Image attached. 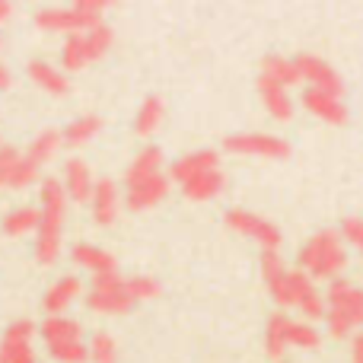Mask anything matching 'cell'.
Listing matches in <instances>:
<instances>
[{"instance_id": "1", "label": "cell", "mask_w": 363, "mask_h": 363, "mask_svg": "<svg viewBox=\"0 0 363 363\" xmlns=\"http://www.w3.org/2000/svg\"><path fill=\"white\" fill-rule=\"evenodd\" d=\"M42 220L35 230V258L42 264H55L61 258V236H64V213H67V191L61 179H42Z\"/></svg>"}, {"instance_id": "2", "label": "cell", "mask_w": 363, "mask_h": 363, "mask_svg": "<svg viewBox=\"0 0 363 363\" xmlns=\"http://www.w3.org/2000/svg\"><path fill=\"white\" fill-rule=\"evenodd\" d=\"M347 268V249L338 230H319L300 249V271L319 281H335Z\"/></svg>"}, {"instance_id": "3", "label": "cell", "mask_w": 363, "mask_h": 363, "mask_svg": "<svg viewBox=\"0 0 363 363\" xmlns=\"http://www.w3.org/2000/svg\"><path fill=\"white\" fill-rule=\"evenodd\" d=\"M325 319L332 338H347L357 325H363V290L347 277L328 281L325 294Z\"/></svg>"}, {"instance_id": "4", "label": "cell", "mask_w": 363, "mask_h": 363, "mask_svg": "<svg viewBox=\"0 0 363 363\" xmlns=\"http://www.w3.org/2000/svg\"><path fill=\"white\" fill-rule=\"evenodd\" d=\"M108 4L102 0H77L70 6H48V10L35 13V26L45 32H67V35H77V32H89L96 26H102V16H106Z\"/></svg>"}, {"instance_id": "5", "label": "cell", "mask_w": 363, "mask_h": 363, "mask_svg": "<svg viewBox=\"0 0 363 363\" xmlns=\"http://www.w3.org/2000/svg\"><path fill=\"white\" fill-rule=\"evenodd\" d=\"M112 29H108L106 23L96 26V29L89 32H77V35H67V42H64L61 48V64L64 70H83L89 67L93 61H99V57H106V51L112 48Z\"/></svg>"}, {"instance_id": "6", "label": "cell", "mask_w": 363, "mask_h": 363, "mask_svg": "<svg viewBox=\"0 0 363 363\" xmlns=\"http://www.w3.org/2000/svg\"><path fill=\"white\" fill-rule=\"evenodd\" d=\"M223 223L230 226L233 233H242V236H249V239H255L258 245H262L264 252H277L281 249V230H277L271 220H264V217H258V213H252V211H242V207H233V211H226V217H223Z\"/></svg>"}, {"instance_id": "7", "label": "cell", "mask_w": 363, "mask_h": 363, "mask_svg": "<svg viewBox=\"0 0 363 363\" xmlns=\"http://www.w3.org/2000/svg\"><path fill=\"white\" fill-rule=\"evenodd\" d=\"M223 147L230 153H239V157H268V160H287L290 157L287 140L274 138V134H258V131L230 134V138H223Z\"/></svg>"}, {"instance_id": "8", "label": "cell", "mask_w": 363, "mask_h": 363, "mask_svg": "<svg viewBox=\"0 0 363 363\" xmlns=\"http://www.w3.org/2000/svg\"><path fill=\"white\" fill-rule=\"evenodd\" d=\"M296 70H300V80L309 83V89H319V93H328V96H345V80L341 74L332 67L328 61L315 55H296Z\"/></svg>"}, {"instance_id": "9", "label": "cell", "mask_w": 363, "mask_h": 363, "mask_svg": "<svg viewBox=\"0 0 363 363\" xmlns=\"http://www.w3.org/2000/svg\"><path fill=\"white\" fill-rule=\"evenodd\" d=\"M35 332L38 325H32L29 319L10 322L0 338V363H35V351H32Z\"/></svg>"}, {"instance_id": "10", "label": "cell", "mask_w": 363, "mask_h": 363, "mask_svg": "<svg viewBox=\"0 0 363 363\" xmlns=\"http://www.w3.org/2000/svg\"><path fill=\"white\" fill-rule=\"evenodd\" d=\"M262 274H264V284H268L271 296L281 309H290L294 306V294H290V268L284 264L281 252H264L262 255Z\"/></svg>"}, {"instance_id": "11", "label": "cell", "mask_w": 363, "mask_h": 363, "mask_svg": "<svg viewBox=\"0 0 363 363\" xmlns=\"http://www.w3.org/2000/svg\"><path fill=\"white\" fill-rule=\"evenodd\" d=\"M290 294H294V306L300 309L309 322L325 315V300H322V294L315 290V281L306 271H290Z\"/></svg>"}, {"instance_id": "12", "label": "cell", "mask_w": 363, "mask_h": 363, "mask_svg": "<svg viewBox=\"0 0 363 363\" xmlns=\"http://www.w3.org/2000/svg\"><path fill=\"white\" fill-rule=\"evenodd\" d=\"M169 176H153V179H144L138 182V185H131L125 191V201L121 204L128 207V211H150V207H157L160 201H166V194H169Z\"/></svg>"}, {"instance_id": "13", "label": "cell", "mask_w": 363, "mask_h": 363, "mask_svg": "<svg viewBox=\"0 0 363 363\" xmlns=\"http://www.w3.org/2000/svg\"><path fill=\"white\" fill-rule=\"evenodd\" d=\"M61 185H64V191H67V201H77V204H89V201H93L96 179L80 157H70L67 163H64Z\"/></svg>"}, {"instance_id": "14", "label": "cell", "mask_w": 363, "mask_h": 363, "mask_svg": "<svg viewBox=\"0 0 363 363\" xmlns=\"http://www.w3.org/2000/svg\"><path fill=\"white\" fill-rule=\"evenodd\" d=\"M303 108H306L309 115H315V118H322L325 125H347V106L338 99V96H328V93H319V89H306L303 93Z\"/></svg>"}, {"instance_id": "15", "label": "cell", "mask_w": 363, "mask_h": 363, "mask_svg": "<svg viewBox=\"0 0 363 363\" xmlns=\"http://www.w3.org/2000/svg\"><path fill=\"white\" fill-rule=\"evenodd\" d=\"M93 220L99 226H112L118 220V211H121V194H118V185L112 179H96V188H93Z\"/></svg>"}, {"instance_id": "16", "label": "cell", "mask_w": 363, "mask_h": 363, "mask_svg": "<svg viewBox=\"0 0 363 363\" xmlns=\"http://www.w3.org/2000/svg\"><path fill=\"white\" fill-rule=\"evenodd\" d=\"M207 169H220L217 150H194V153H185V157L172 160V166H169V182H179V185H185V182H191L194 176H201V172H207Z\"/></svg>"}, {"instance_id": "17", "label": "cell", "mask_w": 363, "mask_h": 363, "mask_svg": "<svg viewBox=\"0 0 363 363\" xmlns=\"http://www.w3.org/2000/svg\"><path fill=\"white\" fill-rule=\"evenodd\" d=\"M80 294H83V284H80V277H74V274H64V277H57V281L51 284L48 290H45L42 309H45V313H48V315H61L64 309H67L70 303H74Z\"/></svg>"}, {"instance_id": "18", "label": "cell", "mask_w": 363, "mask_h": 363, "mask_svg": "<svg viewBox=\"0 0 363 363\" xmlns=\"http://www.w3.org/2000/svg\"><path fill=\"white\" fill-rule=\"evenodd\" d=\"M255 89H258V96L264 99V108L271 112V118H277V121H290V118H294V99L287 96V89H284V86H277L274 80H268L264 74H258Z\"/></svg>"}, {"instance_id": "19", "label": "cell", "mask_w": 363, "mask_h": 363, "mask_svg": "<svg viewBox=\"0 0 363 363\" xmlns=\"http://www.w3.org/2000/svg\"><path fill=\"white\" fill-rule=\"evenodd\" d=\"M38 335H42L45 347L55 345H74V341H83V328L80 322L67 319V315H48V319L38 325Z\"/></svg>"}, {"instance_id": "20", "label": "cell", "mask_w": 363, "mask_h": 363, "mask_svg": "<svg viewBox=\"0 0 363 363\" xmlns=\"http://www.w3.org/2000/svg\"><path fill=\"white\" fill-rule=\"evenodd\" d=\"M223 188H226L223 169H207V172H201V176H194L191 182H185L182 194H185L188 201H194V204H201V201H213Z\"/></svg>"}, {"instance_id": "21", "label": "cell", "mask_w": 363, "mask_h": 363, "mask_svg": "<svg viewBox=\"0 0 363 363\" xmlns=\"http://www.w3.org/2000/svg\"><path fill=\"white\" fill-rule=\"evenodd\" d=\"M160 166H163V150H160V147H144V150L131 160V166H128L125 188L138 185V182H144V179L160 176Z\"/></svg>"}, {"instance_id": "22", "label": "cell", "mask_w": 363, "mask_h": 363, "mask_svg": "<svg viewBox=\"0 0 363 363\" xmlns=\"http://www.w3.org/2000/svg\"><path fill=\"white\" fill-rule=\"evenodd\" d=\"M70 258H74L80 268L93 271V274H108V271H115V255L106 249H99V245L77 242L74 249H70Z\"/></svg>"}, {"instance_id": "23", "label": "cell", "mask_w": 363, "mask_h": 363, "mask_svg": "<svg viewBox=\"0 0 363 363\" xmlns=\"http://www.w3.org/2000/svg\"><path fill=\"white\" fill-rule=\"evenodd\" d=\"M38 220H42V211H38V207H32V204L13 207L10 213H4L0 230H4V236H26V233L38 230Z\"/></svg>"}, {"instance_id": "24", "label": "cell", "mask_w": 363, "mask_h": 363, "mask_svg": "<svg viewBox=\"0 0 363 363\" xmlns=\"http://www.w3.org/2000/svg\"><path fill=\"white\" fill-rule=\"evenodd\" d=\"M61 147H64V134L55 131V128H48V131H42L29 144V150H26V160H29V163H35L38 169H42L45 163H51V160L57 157V150H61Z\"/></svg>"}, {"instance_id": "25", "label": "cell", "mask_w": 363, "mask_h": 363, "mask_svg": "<svg viewBox=\"0 0 363 363\" xmlns=\"http://www.w3.org/2000/svg\"><path fill=\"white\" fill-rule=\"evenodd\" d=\"M29 77L45 89V93H51V96H67L70 93L67 74L55 70L51 64H45V61H29Z\"/></svg>"}, {"instance_id": "26", "label": "cell", "mask_w": 363, "mask_h": 363, "mask_svg": "<svg viewBox=\"0 0 363 363\" xmlns=\"http://www.w3.org/2000/svg\"><path fill=\"white\" fill-rule=\"evenodd\" d=\"M163 115H166L163 99H160V96H147V99L140 102V108H138L134 131H138L140 138H150V134H157L160 125H163Z\"/></svg>"}, {"instance_id": "27", "label": "cell", "mask_w": 363, "mask_h": 363, "mask_svg": "<svg viewBox=\"0 0 363 363\" xmlns=\"http://www.w3.org/2000/svg\"><path fill=\"white\" fill-rule=\"evenodd\" d=\"M262 74L268 77V80H274L277 86H294V83H300V70H296V61L294 57H284V55H268L262 64Z\"/></svg>"}, {"instance_id": "28", "label": "cell", "mask_w": 363, "mask_h": 363, "mask_svg": "<svg viewBox=\"0 0 363 363\" xmlns=\"http://www.w3.org/2000/svg\"><path fill=\"white\" fill-rule=\"evenodd\" d=\"M86 306L99 315H125L134 309V300L125 294V290H121V294H93V290H89Z\"/></svg>"}, {"instance_id": "29", "label": "cell", "mask_w": 363, "mask_h": 363, "mask_svg": "<svg viewBox=\"0 0 363 363\" xmlns=\"http://www.w3.org/2000/svg\"><path fill=\"white\" fill-rule=\"evenodd\" d=\"M99 131H102V118H99V115H80V118L70 121L61 134H64V144H67V147H83V144H89V140H93Z\"/></svg>"}, {"instance_id": "30", "label": "cell", "mask_w": 363, "mask_h": 363, "mask_svg": "<svg viewBox=\"0 0 363 363\" xmlns=\"http://www.w3.org/2000/svg\"><path fill=\"white\" fill-rule=\"evenodd\" d=\"M287 325H290V319L284 313H274L268 319V328H264V347H268V354L274 357L277 363H281L284 357V351H287Z\"/></svg>"}, {"instance_id": "31", "label": "cell", "mask_w": 363, "mask_h": 363, "mask_svg": "<svg viewBox=\"0 0 363 363\" xmlns=\"http://www.w3.org/2000/svg\"><path fill=\"white\" fill-rule=\"evenodd\" d=\"M86 351H89V360H93V363H115V360H118L115 338H112V335H106V332H96L93 338H89Z\"/></svg>"}, {"instance_id": "32", "label": "cell", "mask_w": 363, "mask_h": 363, "mask_svg": "<svg viewBox=\"0 0 363 363\" xmlns=\"http://www.w3.org/2000/svg\"><path fill=\"white\" fill-rule=\"evenodd\" d=\"M125 294L131 296L134 303L153 300V296H160V281H157V277H147V274L125 277Z\"/></svg>"}, {"instance_id": "33", "label": "cell", "mask_w": 363, "mask_h": 363, "mask_svg": "<svg viewBox=\"0 0 363 363\" xmlns=\"http://www.w3.org/2000/svg\"><path fill=\"white\" fill-rule=\"evenodd\" d=\"M322 335L313 328V322H296L290 319L287 325V345L290 347H319Z\"/></svg>"}, {"instance_id": "34", "label": "cell", "mask_w": 363, "mask_h": 363, "mask_svg": "<svg viewBox=\"0 0 363 363\" xmlns=\"http://www.w3.org/2000/svg\"><path fill=\"white\" fill-rule=\"evenodd\" d=\"M48 354H51V360H57V363H86L89 360V351H86L83 341H74V345H55V347H48Z\"/></svg>"}, {"instance_id": "35", "label": "cell", "mask_w": 363, "mask_h": 363, "mask_svg": "<svg viewBox=\"0 0 363 363\" xmlns=\"http://www.w3.org/2000/svg\"><path fill=\"white\" fill-rule=\"evenodd\" d=\"M19 160H23V153L16 147H0V188H10Z\"/></svg>"}, {"instance_id": "36", "label": "cell", "mask_w": 363, "mask_h": 363, "mask_svg": "<svg viewBox=\"0 0 363 363\" xmlns=\"http://www.w3.org/2000/svg\"><path fill=\"white\" fill-rule=\"evenodd\" d=\"M35 182H42V169L23 157L19 160V166H16V172H13L10 188H29V185H35Z\"/></svg>"}, {"instance_id": "37", "label": "cell", "mask_w": 363, "mask_h": 363, "mask_svg": "<svg viewBox=\"0 0 363 363\" xmlns=\"http://www.w3.org/2000/svg\"><path fill=\"white\" fill-rule=\"evenodd\" d=\"M125 290V277L118 271H108V274H93V294H121Z\"/></svg>"}, {"instance_id": "38", "label": "cell", "mask_w": 363, "mask_h": 363, "mask_svg": "<svg viewBox=\"0 0 363 363\" xmlns=\"http://www.w3.org/2000/svg\"><path fill=\"white\" fill-rule=\"evenodd\" d=\"M341 239L345 242H351L354 249H363V220L360 217H345L341 220Z\"/></svg>"}, {"instance_id": "39", "label": "cell", "mask_w": 363, "mask_h": 363, "mask_svg": "<svg viewBox=\"0 0 363 363\" xmlns=\"http://www.w3.org/2000/svg\"><path fill=\"white\" fill-rule=\"evenodd\" d=\"M351 363H363V335H354V345H351Z\"/></svg>"}, {"instance_id": "40", "label": "cell", "mask_w": 363, "mask_h": 363, "mask_svg": "<svg viewBox=\"0 0 363 363\" xmlns=\"http://www.w3.org/2000/svg\"><path fill=\"white\" fill-rule=\"evenodd\" d=\"M13 83V77H10V70L4 67V64H0V89H6Z\"/></svg>"}, {"instance_id": "41", "label": "cell", "mask_w": 363, "mask_h": 363, "mask_svg": "<svg viewBox=\"0 0 363 363\" xmlns=\"http://www.w3.org/2000/svg\"><path fill=\"white\" fill-rule=\"evenodd\" d=\"M10 13H13V6H10V4H0V23H4V19L10 16Z\"/></svg>"}, {"instance_id": "42", "label": "cell", "mask_w": 363, "mask_h": 363, "mask_svg": "<svg viewBox=\"0 0 363 363\" xmlns=\"http://www.w3.org/2000/svg\"><path fill=\"white\" fill-rule=\"evenodd\" d=\"M360 258H363V249H360Z\"/></svg>"}, {"instance_id": "43", "label": "cell", "mask_w": 363, "mask_h": 363, "mask_svg": "<svg viewBox=\"0 0 363 363\" xmlns=\"http://www.w3.org/2000/svg\"><path fill=\"white\" fill-rule=\"evenodd\" d=\"M281 363H287V360H281Z\"/></svg>"}, {"instance_id": "44", "label": "cell", "mask_w": 363, "mask_h": 363, "mask_svg": "<svg viewBox=\"0 0 363 363\" xmlns=\"http://www.w3.org/2000/svg\"><path fill=\"white\" fill-rule=\"evenodd\" d=\"M0 147H4V144H0Z\"/></svg>"}]
</instances>
